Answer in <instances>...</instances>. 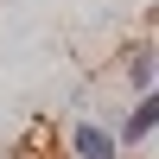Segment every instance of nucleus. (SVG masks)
Instances as JSON below:
<instances>
[{"label": "nucleus", "instance_id": "obj_1", "mask_svg": "<svg viewBox=\"0 0 159 159\" xmlns=\"http://www.w3.org/2000/svg\"><path fill=\"white\" fill-rule=\"evenodd\" d=\"M108 127H115V140H121V153H147V140L159 127V89L134 96L127 108H108Z\"/></svg>", "mask_w": 159, "mask_h": 159}, {"label": "nucleus", "instance_id": "obj_2", "mask_svg": "<svg viewBox=\"0 0 159 159\" xmlns=\"http://www.w3.org/2000/svg\"><path fill=\"white\" fill-rule=\"evenodd\" d=\"M64 159H134V153H121V140H115L108 121L76 115V121L64 127Z\"/></svg>", "mask_w": 159, "mask_h": 159}, {"label": "nucleus", "instance_id": "obj_3", "mask_svg": "<svg viewBox=\"0 0 159 159\" xmlns=\"http://www.w3.org/2000/svg\"><path fill=\"white\" fill-rule=\"evenodd\" d=\"M121 83L134 89V96H147L159 83V57H153V38H134V45L121 51Z\"/></svg>", "mask_w": 159, "mask_h": 159}]
</instances>
